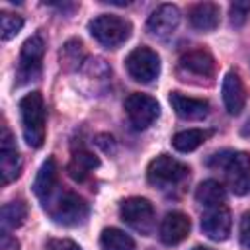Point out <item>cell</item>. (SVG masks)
<instances>
[{
	"label": "cell",
	"instance_id": "obj_1",
	"mask_svg": "<svg viewBox=\"0 0 250 250\" xmlns=\"http://www.w3.org/2000/svg\"><path fill=\"white\" fill-rule=\"evenodd\" d=\"M207 166L225 172L227 184L234 195L250 191V156L246 152L221 150L207 160Z\"/></svg>",
	"mask_w": 250,
	"mask_h": 250
},
{
	"label": "cell",
	"instance_id": "obj_2",
	"mask_svg": "<svg viewBox=\"0 0 250 250\" xmlns=\"http://www.w3.org/2000/svg\"><path fill=\"white\" fill-rule=\"evenodd\" d=\"M43 201L49 217L61 225H78L88 217V203L74 191L55 189Z\"/></svg>",
	"mask_w": 250,
	"mask_h": 250
},
{
	"label": "cell",
	"instance_id": "obj_3",
	"mask_svg": "<svg viewBox=\"0 0 250 250\" xmlns=\"http://www.w3.org/2000/svg\"><path fill=\"white\" fill-rule=\"evenodd\" d=\"M20 115L23 139L29 146L37 148L45 141V104L39 92H31L20 100Z\"/></svg>",
	"mask_w": 250,
	"mask_h": 250
},
{
	"label": "cell",
	"instance_id": "obj_4",
	"mask_svg": "<svg viewBox=\"0 0 250 250\" xmlns=\"http://www.w3.org/2000/svg\"><path fill=\"white\" fill-rule=\"evenodd\" d=\"M90 33L100 45H104L107 49H115L129 39L131 23L125 18L102 14L90 21Z\"/></svg>",
	"mask_w": 250,
	"mask_h": 250
},
{
	"label": "cell",
	"instance_id": "obj_5",
	"mask_svg": "<svg viewBox=\"0 0 250 250\" xmlns=\"http://www.w3.org/2000/svg\"><path fill=\"white\" fill-rule=\"evenodd\" d=\"M188 172H189V168L184 162H180L168 154H160L154 160H150V164L146 168V178L152 186L164 189V188L180 184L188 176Z\"/></svg>",
	"mask_w": 250,
	"mask_h": 250
},
{
	"label": "cell",
	"instance_id": "obj_6",
	"mask_svg": "<svg viewBox=\"0 0 250 250\" xmlns=\"http://www.w3.org/2000/svg\"><path fill=\"white\" fill-rule=\"evenodd\" d=\"M125 68L129 76L137 82L148 84L152 82L160 72V59L158 55L148 47H137L133 49L125 59Z\"/></svg>",
	"mask_w": 250,
	"mask_h": 250
},
{
	"label": "cell",
	"instance_id": "obj_7",
	"mask_svg": "<svg viewBox=\"0 0 250 250\" xmlns=\"http://www.w3.org/2000/svg\"><path fill=\"white\" fill-rule=\"evenodd\" d=\"M125 113L129 117V123L133 125V129L143 131L148 125L154 123V119L160 113V105L154 98L146 96V94H131L125 98Z\"/></svg>",
	"mask_w": 250,
	"mask_h": 250
},
{
	"label": "cell",
	"instance_id": "obj_8",
	"mask_svg": "<svg viewBox=\"0 0 250 250\" xmlns=\"http://www.w3.org/2000/svg\"><path fill=\"white\" fill-rule=\"evenodd\" d=\"M121 219L139 232H150L154 225V207L145 197H129L119 207Z\"/></svg>",
	"mask_w": 250,
	"mask_h": 250
},
{
	"label": "cell",
	"instance_id": "obj_9",
	"mask_svg": "<svg viewBox=\"0 0 250 250\" xmlns=\"http://www.w3.org/2000/svg\"><path fill=\"white\" fill-rule=\"evenodd\" d=\"M230 211L225 205H217V207H209L203 215H201V230L205 236H209L211 240H227L230 234Z\"/></svg>",
	"mask_w": 250,
	"mask_h": 250
},
{
	"label": "cell",
	"instance_id": "obj_10",
	"mask_svg": "<svg viewBox=\"0 0 250 250\" xmlns=\"http://www.w3.org/2000/svg\"><path fill=\"white\" fill-rule=\"evenodd\" d=\"M180 23V10L172 4H160L146 21V29L150 35L158 39H168Z\"/></svg>",
	"mask_w": 250,
	"mask_h": 250
},
{
	"label": "cell",
	"instance_id": "obj_11",
	"mask_svg": "<svg viewBox=\"0 0 250 250\" xmlns=\"http://www.w3.org/2000/svg\"><path fill=\"white\" fill-rule=\"evenodd\" d=\"M21 172V158L20 152L12 141V135L6 127H2V135H0V176H2V184H10L12 180H16Z\"/></svg>",
	"mask_w": 250,
	"mask_h": 250
},
{
	"label": "cell",
	"instance_id": "obj_12",
	"mask_svg": "<svg viewBox=\"0 0 250 250\" xmlns=\"http://www.w3.org/2000/svg\"><path fill=\"white\" fill-rule=\"evenodd\" d=\"M43 53H45V43L41 35H31L23 43L21 55H20V78L21 80H31L39 74Z\"/></svg>",
	"mask_w": 250,
	"mask_h": 250
},
{
	"label": "cell",
	"instance_id": "obj_13",
	"mask_svg": "<svg viewBox=\"0 0 250 250\" xmlns=\"http://www.w3.org/2000/svg\"><path fill=\"white\" fill-rule=\"evenodd\" d=\"M189 229H191L189 217L184 215L182 211H172L162 219L158 234H160V240L164 244L172 246V244H180L189 234Z\"/></svg>",
	"mask_w": 250,
	"mask_h": 250
},
{
	"label": "cell",
	"instance_id": "obj_14",
	"mask_svg": "<svg viewBox=\"0 0 250 250\" xmlns=\"http://www.w3.org/2000/svg\"><path fill=\"white\" fill-rule=\"evenodd\" d=\"M221 94H223V104L225 109L230 115H238L244 109L246 104V92H244V84L240 80V76L236 72H227L221 84Z\"/></svg>",
	"mask_w": 250,
	"mask_h": 250
},
{
	"label": "cell",
	"instance_id": "obj_15",
	"mask_svg": "<svg viewBox=\"0 0 250 250\" xmlns=\"http://www.w3.org/2000/svg\"><path fill=\"white\" fill-rule=\"evenodd\" d=\"M170 104L174 107V111L184 117V119H191V121H197V119H203L207 113H209V104L207 100H199V98H189V96H184L180 92H172L170 94Z\"/></svg>",
	"mask_w": 250,
	"mask_h": 250
},
{
	"label": "cell",
	"instance_id": "obj_16",
	"mask_svg": "<svg viewBox=\"0 0 250 250\" xmlns=\"http://www.w3.org/2000/svg\"><path fill=\"white\" fill-rule=\"evenodd\" d=\"M189 23L199 31H211L219 25V6L213 2H199L189 10Z\"/></svg>",
	"mask_w": 250,
	"mask_h": 250
},
{
	"label": "cell",
	"instance_id": "obj_17",
	"mask_svg": "<svg viewBox=\"0 0 250 250\" xmlns=\"http://www.w3.org/2000/svg\"><path fill=\"white\" fill-rule=\"evenodd\" d=\"M57 172L59 170H57L55 158H47L41 164V168L35 176V182H33V191H35L37 197L45 199L57 189Z\"/></svg>",
	"mask_w": 250,
	"mask_h": 250
},
{
	"label": "cell",
	"instance_id": "obj_18",
	"mask_svg": "<svg viewBox=\"0 0 250 250\" xmlns=\"http://www.w3.org/2000/svg\"><path fill=\"white\" fill-rule=\"evenodd\" d=\"M180 66L197 76H213L215 74V59L207 51H191L182 57Z\"/></svg>",
	"mask_w": 250,
	"mask_h": 250
},
{
	"label": "cell",
	"instance_id": "obj_19",
	"mask_svg": "<svg viewBox=\"0 0 250 250\" xmlns=\"http://www.w3.org/2000/svg\"><path fill=\"white\" fill-rule=\"evenodd\" d=\"M195 199H197V203H201L207 209L223 205V201H225V188L217 180H205V182H201L197 186Z\"/></svg>",
	"mask_w": 250,
	"mask_h": 250
},
{
	"label": "cell",
	"instance_id": "obj_20",
	"mask_svg": "<svg viewBox=\"0 0 250 250\" xmlns=\"http://www.w3.org/2000/svg\"><path fill=\"white\" fill-rule=\"evenodd\" d=\"M100 166V160L92 154V152H88V150H78L74 156H72V160H70V164H68V174L74 178V180H78V182H82L94 168H98Z\"/></svg>",
	"mask_w": 250,
	"mask_h": 250
},
{
	"label": "cell",
	"instance_id": "obj_21",
	"mask_svg": "<svg viewBox=\"0 0 250 250\" xmlns=\"http://www.w3.org/2000/svg\"><path fill=\"white\" fill-rule=\"evenodd\" d=\"M209 137L207 131H201V129H186V131H180L174 135L172 139V146L178 150V152H191L195 150L199 145H203V141Z\"/></svg>",
	"mask_w": 250,
	"mask_h": 250
},
{
	"label": "cell",
	"instance_id": "obj_22",
	"mask_svg": "<svg viewBox=\"0 0 250 250\" xmlns=\"http://www.w3.org/2000/svg\"><path fill=\"white\" fill-rule=\"evenodd\" d=\"M102 250H135V240L119 229H105L100 236Z\"/></svg>",
	"mask_w": 250,
	"mask_h": 250
},
{
	"label": "cell",
	"instance_id": "obj_23",
	"mask_svg": "<svg viewBox=\"0 0 250 250\" xmlns=\"http://www.w3.org/2000/svg\"><path fill=\"white\" fill-rule=\"evenodd\" d=\"M84 61V45L78 39H70L61 49V64L64 70H76Z\"/></svg>",
	"mask_w": 250,
	"mask_h": 250
},
{
	"label": "cell",
	"instance_id": "obj_24",
	"mask_svg": "<svg viewBox=\"0 0 250 250\" xmlns=\"http://www.w3.org/2000/svg\"><path fill=\"white\" fill-rule=\"evenodd\" d=\"M27 217V207L23 201H10L2 207V229H16Z\"/></svg>",
	"mask_w": 250,
	"mask_h": 250
},
{
	"label": "cell",
	"instance_id": "obj_25",
	"mask_svg": "<svg viewBox=\"0 0 250 250\" xmlns=\"http://www.w3.org/2000/svg\"><path fill=\"white\" fill-rule=\"evenodd\" d=\"M23 27V20L16 14H10V12H2L0 14V35L4 41L16 37V33Z\"/></svg>",
	"mask_w": 250,
	"mask_h": 250
},
{
	"label": "cell",
	"instance_id": "obj_26",
	"mask_svg": "<svg viewBox=\"0 0 250 250\" xmlns=\"http://www.w3.org/2000/svg\"><path fill=\"white\" fill-rule=\"evenodd\" d=\"M250 16V0H236L230 4V23L234 27L244 25Z\"/></svg>",
	"mask_w": 250,
	"mask_h": 250
},
{
	"label": "cell",
	"instance_id": "obj_27",
	"mask_svg": "<svg viewBox=\"0 0 250 250\" xmlns=\"http://www.w3.org/2000/svg\"><path fill=\"white\" fill-rule=\"evenodd\" d=\"M47 250H80V246L68 238H51L47 242Z\"/></svg>",
	"mask_w": 250,
	"mask_h": 250
},
{
	"label": "cell",
	"instance_id": "obj_28",
	"mask_svg": "<svg viewBox=\"0 0 250 250\" xmlns=\"http://www.w3.org/2000/svg\"><path fill=\"white\" fill-rule=\"evenodd\" d=\"M240 244L244 250H250V213H244L240 221Z\"/></svg>",
	"mask_w": 250,
	"mask_h": 250
},
{
	"label": "cell",
	"instance_id": "obj_29",
	"mask_svg": "<svg viewBox=\"0 0 250 250\" xmlns=\"http://www.w3.org/2000/svg\"><path fill=\"white\" fill-rule=\"evenodd\" d=\"M2 248H4V250H18L20 244H18L16 238H12V236L4 230V232H2Z\"/></svg>",
	"mask_w": 250,
	"mask_h": 250
},
{
	"label": "cell",
	"instance_id": "obj_30",
	"mask_svg": "<svg viewBox=\"0 0 250 250\" xmlns=\"http://www.w3.org/2000/svg\"><path fill=\"white\" fill-rule=\"evenodd\" d=\"M240 135H242V137H250V119H248V121L244 123V127L240 129Z\"/></svg>",
	"mask_w": 250,
	"mask_h": 250
},
{
	"label": "cell",
	"instance_id": "obj_31",
	"mask_svg": "<svg viewBox=\"0 0 250 250\" xmlns=\"http://www.w3.org/2000/svg\"><path fill=\"white\" fill-rule=\"evenodd\" d=\"M193 250H211V248H205V246H195Z\"/></svg>",
	"mask_w": 250,
	"mask_h": 250
}]
</instances>
